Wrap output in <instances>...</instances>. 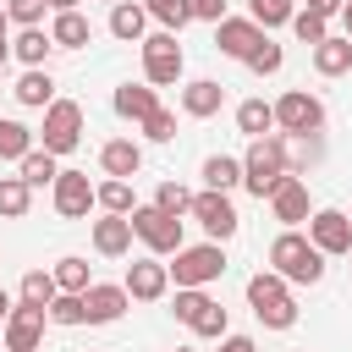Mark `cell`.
I'll return each mask as SVG.
<instances>
[{
    "instance_id": "1",
    "label": "cell",
    "mask_w": 352,
    "mask_h": 352,
    "mask_svg": "<svg viewBox=\"0 0 352 352\" xmlns=\"http://www.w3.org/2000/svg\"><path fill=\"white\" fill-rule=\"evenodd\" d=\"M286 176H292V165H286V132L248 138V154H242V187H248L253 198H270Z\"/></svg>"
},
{
    "instance_id": "2",
    "label": "cell",
    "mask_w": 352,
    "mask_h": 352,
    "mask_svg": "<svg viewBox=\"0 0 352 352\" xmlns=\"http://www.w3.org/2000/svg\"><path fill=\"white\" fill-rule=\"evenodd\" d=\"M270 270L286 275L292 286H319V280H324V253L308 242V231L286 226V231L270 242Z\"/></svg>"
},
{
    "instance_id": "3",
    "label": "cell",
    "mask_w": 352,
    "mask_h": 352,
    "mask_svg": "<svg viewBox=\"0 0 352 352\" xmlns=\"http://www.w3.org/2000/svg\"><path fill=\"white\" fill-rule=\"evenodd\" d=\"M248 308L264 330H292L297 324V302H292V280L275 275V270H258L248 275Z\"/></svg>"
},
{
    "instance_id": "4",
    "label": "cell",
    "mask_w": 352,
    "mask_h": 352,
    "mask_svg": "<svg viewBox=\"0 0 352 352\" xmlns=\"http://www.w3.org/2000/svg\"><path fill=\"white\" fill-rule=\"evenodd\" d=\"M132 231H138V242H143L148 253H160V258H170L176 248H187L182 214H165L160 204H138V209H132Z\"/></svg>"
},
{
    "instance_id": "5",
    "label": "cell",
    "mask_w": 352,
    "mask_h": 352,
    "mask_svg": "<svg viewBox=\"0 0 352 352\" xmlns=\"http://www.w3.org/2000/svg\"><path fill=\"white\" fill-rule=\"evenodd\" d=\"M170 258H176L170 264V280L176 286H209V280L226 275V248L220 242H192V248H176Z\"/></svg>"
},
{
    "instance_id": "6",
    "label": "cell",
    "mask_w": 352,
    "mask_h": 352,
    "mask_svg": "<svg viewBox=\"0 0 352 352\" xmlns=\"http://www.w3.org/2000/svg\"><path fill=\"white\" fill-rule=\"evenodd\" d=\"M138 50H143V82H154V88L182 82V44H176L170 28H154Z\"/></svg>"
},
{
    "instance_id": "7",
    "label": "cell",
    "mask_w": 352,
    "mask_h": 352,
    "mask_svg": "<svg viewBox=\"0 0 352 352\" xmlns=\"http://www.w3.org/2000/svg\"><path fill=\"white\" fill-rule=\"evenodd\" d=\"M77 143H82V104H77V99H55V104H44L38 148H50V154H72Z\"/></svg>"
},
{
    "instance_id": "8",
    "label": "cell",
    "mask_w": 352,
    "mask_h": 352,
    "mask_svg": "<svg viewBox=\"0 0 352 352\" xmlns=\"http://www.w3.org/2000/svg\"><path fill=\"white\" fill-rule=\"evenodd\" d=\"M275 132H286V138H297V132H324V104H319V94L286 88V94L275 99Z\"/></svg>"
},
{
    "instance_id": "9",
    "label": "cell",
    "mask_w": 352,
    "mask_h": 352,
    "mask_svg": "<svg viewBox=\"0 0 352 352\" xmlns=\"http://www.w3.org/2000/svg\"><path fill=\"white\" fill-rule=\"evenodd\" d=\"M50 198L60 220H88V209H99V182H88V170H60L50 182Z\"/></svg>"
},
{
    "instance_id": "10",
    "label": "cell",
    "mask_w": 352,
    "mask_h": 352,
    "mask_svg": "<svg viewBox=\"0 0 352 352\" xmlns=\"http://www.w3.org/2000/svg\"><path fill=\"white\" fill-rule=\"evenodd\" d=\"M204 231H209V242H226V236H236V204H231V192H214V187H204V192H192V209H187Z\"/></svg>"
},
{
    "instance_id": "11",
    "label": "cell",
    "mask_w": 352,
    "mask_h": 352,
    "mask_svg": "<svg viewBox=\"0 0 352 352\" xmlns=\"http://www.w3.org/2000/svg\"><path fill=\"white\" fill-rule=\"evenodd\" d=\"M308 242H314L324 258L352 253V214H346V209H314V214H308Z\"/></svg>"
},
{
    "instance_id": "12",
    "label": "cell",
    "mask_w": 352,
    "mask_h": 352,
    "mask_svg": "<svg viewBox=\"0 0 352 352\" xmlns=\"http://www.w3.org/2000/svg\"><path fill=\"white\" fill-rule=\"evenodd\" d=\"M44 324H50V308H33V302H16L11 314H6V352H38V341H44Z\"/></svg>"
},
{
    "instance_id": "13",
    "label": "cell",
    "mask_w": 352,
    "mask_h": 352,
    "mask_svg": "<svg viewBox=\"0 0 352 352\" xmlns=\"http://www.w3.org/2000/svg\"><path fill=\"white\" fill-rule=\"evenodd\" d=\"M264 38H270V33H264L253 16H220V22H214V50L231 55V60H248Z\"/></svg>"
},
{
    "instance_id": "14",
    "label": "cell",
    "mask_w": 352,
    "mask_h": 352,
    "mask_svg": "<svg viewBox=\"0 0 352 352\" xmlns=\"http://www.w3.org/2000/svg\"><path fill=\"white\" fill-rule=\"evenodd\" d=\"M121 286L132 292V302H160V297L170 292V264H160V253H148V258H132Z\"/></svg>"
},
{
    "instance_id": "15",
    "label": "cell",
    "mask_w": 352,
    "mask_h": 352,
    "mask_svg": "<svg viewBox=\"0 0 352 352\" xmlns=\"http://www.w3.org/2000/svg\"><path fill=\"white\" fill-rule=\"evenodd\" d=\"M270 214H275L280 226H308V214H314V204H308V182H302V176H286V182L270 192Z\"/></svg>"
},
{
    "instance_id": "16",
    "label": "cell",
    "mask_w": 352,
    "mask_h": 352,
    "mask_svg": "<svg viewBox=\"0 0 352 352\" xmlns=\"http://www.w3.org/2000/svg\"><path fill=\"white\" fill-rule=\"evenodd\" d=\"M82 308H88V324H116V319L132 308V292H126V286H104V280H94V286L82 292Z\"/></svg>"
},
{
    "instance_id": "17",
    "label": "cell",
    "mask_w": 352,
    "mask_h": 352,
    "mask_svg": "<svg viewBox=\"0 0 352 352\" xmlns=\"http://www.w3.org/2000/svg\"><path fill=\"white\" fill-rule=\"evenodd\" d=\"M132 214H99L94 220V253H104V258H126L132 253Z\"/></svg>"
},
{
    "instance_id": "18",
    "label": "cell",
    "mask_w": 352,
    "mask_h": 352,
    "mask_svg": "<svg viewBox=\"0 0 352 352\" xmlns=\"http://www.w3.org/2000/svg\"><path fill=\"white\" fill-rule=\"evenodd\" d=\"M99 170H104V176L132 182V176L143 170V143H132V138H110V143L99 148Z\"/></svg>"
},
{
    "instance_id": "19",
    "label": "cell",
    "mask_w": 352,
    "mask_h": 352,
    "mask_svg": "<svg viewBox=\"0 0 352 352\" xmlns=\"http://www.w3.org/2000/svg\"><path fill=\"white\" fill-rule=\"evenodd\" d=\"M110 104H116V116H121V121H143V116H154V110H160V88H154V82H121Z\"/></svg>"
},
{
    "instance_id": "20",
    "label": "cell",
    "mask_w": 352,
    "mask_h": 352,
    "mask_svg": "<svg viewBox=\"0 0 352 352\" xmlns=\"http://www.w3.org/2000/svg\"><path fill=\"white\" fill-rule=\"evenodd\" d=\"M220 104H226V82H214V77H192V82L182 88V110H187L192 121H209Z\"/></svg>"
},
{
    "instance_id": "21",
    "label": "cell",
    "mask_w": 352,
    "mask_h": 352,
    "mask_svg": "<svg viewBox=\"0 0 352 352\" xmlns=\"http://www.w3.org/2000/svg\"><path fill=\"white\" fill-rule=\"evenodd\" d=\"M110 33H116L121 44H143V38H148V11H143V0L110 6Z\"/></svg>"
},
{
    "instance_id": "22",
    "label": "cell",
    "mask_w": 352,
    "mask_h": 352,
    "mask_svg": "<svg viewBox=\"0 0 352 352\" xmlns=\"http://www.w3.org/2000/svg\"><path fill=\"white\" fill-rule=\"evenodd\" d=\"M16 104H28V110H44V104H55V77H50V66H28L22 77H16Z\"/></svg>"
},
{
    "instance_id": "23",
    "label": "cell",
    "mask_w": 352,
    "mask_h": 352,
    "mask_svg": "<svg viewBox=\"0 0 352 352\" xmlns=\"http://www.w3.org/2000/svg\"><path fill=\"white\" fill-rule=\"evenodd\" d=\"M314 72H319V77L352 72V38H346V33H330L324 44H314Z\"/></svg>"
},
{
    "instance_id": "24",
    "label": "cell",
    "mask_w": 352,
    "mask_h": 352,
    "mask_svg": "<svg viewBox=\"0 0 352 352\" xmlns=\"http://www.w3.org/2000/svg\"><path fill=\"white\" fill-rule=\"evenodd\" d=\"M50 38H55V50H82V44L94 38V22H88L82 11H55Z\"/></svg>"
},
{
    "instance_id": "25",
    "label": "cell",
    "mask_w": 352,
    "mask_h": 352,
    "mask_svg": "<svg viewBox=\"0 0 352 352\" xmlns=\"http://www.w3.org/2000/svg\"><path fill=\"white\" fill-rule=\"evenodd\" d=\"M50 50H55V38H50L44 28H22V33L11 38V55H16L22 66H44V60H50Z\"/></svg>"
},
{
    "instance_id": "26",
    "label": "cell",
    "mask_w": 352,
    "mask_h": 352,
    "mask_svg": "<svg viewBox=\"0 0 352 352\" xmlns=\"http://www.w3.org/2000/svg\"><path fill=\"white\" fill-rule=\"evenodd\" d=\"M236 132H248V138H270V132H275V104H264V99H242V104H236Z\"/></svg>"
},
{
    "instance_id": "27",
    "label": "cell",
    "mask_w": 352,
    "mask_h": 352,
    "mask_svg": "<svg viewBox=\"0 0 352 352\" xmlns=\"http://www.w3.org/2000/svg\"><path fill=\"white\" fill-rule=\"evenodd\" d=\"M16 176H22L28 187H44V182H55V176H60V154H50V148H33V154H22Z\"/></svg>"
},
{
    "instance_id": "28",
    "label": "cell",
    "mask_w": 352,
    "mask_h": 352,
    "mask_svg": "<svg viewBox=\"0 0 352 352\" xmlns=\"http://www.w3.org/2000/svg\"><path fill=\"white\" fill-rule=\"evenodd\" d=\"M204 187H214V192L242 187V160H231V154H209V160H204Z\"/></svg>"
},
{
    "instance_id": "29",
    "label": "cell",
    "mask_w": 352,
    "mask_h": 352,
    "mask_svg": "<svg viewBox=\"0 0 352 352\" xmlns=\"http://www.w3.org/2000/svg\"><path fill=\"white\" fill-rule=\"evenodd\" d=\"M324 154V143H319V132H297V138H286V165H292V176H308V165Z\"/></svg>"
},
{
    "instance_id": "30",
    "label": "cell",
    "mask_w": 352,
    "mask_h": 352,
    "mask_svg": "<svg viewBox=\"0 0 352 352\" xmlns=\"http://www.w3.org/2000/svg\"><path fill=\"white\" fill-rule=\"evenodd\" d=\"M55 292H60V286H55V275H50V270H28V275H22V286H16V302L50 308V302H55Z\"/></svg>"
},
{
    "instance_id": "31",
    "label": "cell",
    "mask_w": 352,
    "mask_h": 352,
    "mask_svg": "<svg viewBox=\"0 0 352 352\" xmlns=\"http://www.w3.org/2000/svg\"><path fill=\"white\" fill-rule=\"evenodd\" d=\"M38 143H33V132L22 126V121H0V160H11V165H22V154H33Z\"/></svg>"
},
{
    "instance_id": "32",
    "label": "cell",
    "mask_w": 352,
    "mask_h": 352,
    "mask_svg": "<svg viewBox=\"0 0 352 352\" xmlns=\"http://www.w3.org/2000/svg\"><path fill=\"white\" fill-rule=\"evenodd\" d=\"M99 209H104V214H132V209H138V198H132V182H121V176H104V182H99Z\"/></svg>"
},
{
    "instance_id": "33",
    "label": "cell",
    "mask_w": 352,
    "mask_h": 352,
    "mask_svg": "<svg viewBox=\"0 0 352 352\" xmlns=\"http://www.w3.org/2000/svg\"><path fill=\"white\" fill-rule=\"evenodd\" d=\"M55 286L60 292H88L94 286V275H88V258H77V253H66V258H55Z\"/></svg>"
},
{
    "instance_id": "34",
    "label": "cell",
    "mask_w": 352,
    "mask_h": 352,
    "mask_svg": "<svg viewBox=\"0 0 352 352\" xmlns=\"http://www.w3.org/2000/svg\"><path fill=\"white\" fill-rule=\"evenodd\" d=\"M28 204H33V187H28L22 176H0V214H6V220H22Z\"/></svg>"
},
{
    "instance_id": "35",
    "label": "cell",
    "mask_w": 352,
    "mask_h": 352,
    "mask_svg": "<svg viewBox=\"0 0 352 352\" xmlns=\"http://www.w3.org/2000/svg\"><path fill=\"white\" fill-rule=\"evenodd\" d=\"M143 11H148V22H160V28H170V33H182V28L192 22L187 0H143Z\"/></svg>"
},
{
    "instance_id": "36",
    "label": "cell",
    "mask_w": 352,
    "mask_h": 352,
    "mask_svg": "<svg viewBox=\"0 0 352 352\" xmlns=\"http://www.w3.org/2000/svg\"><path fill=\"white\" fill-rule=\"evenodd\" d=\"M50 324H88V308H82V292H55V302H50Z\"/></svg>"
},
{
    "instance_id": "37",
    "label": "cell",
    "mask_w": 352,
    "mask_h": 352,
    "mask_svg": "<svg viewBox=\"0 0 352 352\" xmlns=\"http://www.w3.org/2000/svg\"><path fill=\"white\" fill-rule=\"evenodd\" d=\"M209 302H214V297H209L204 286H176V308H170V314H176V319L192 330V324H198V314H204Z\"/></svg>"
},
{
    "instance_id": "38",
    "label": "cell",
    "mask_w": 352,
    "mask_h": 352,
    "mask_svg": "<svg viewBox=\"0 0 352 352\" xmlns=\"http://www.w3.org/2000/svg\"><path fill=\"white\" fill-rule=\"evenodd\" d=\"M248 16H253L264 33H270V28L292 22V16H297V6H292V0H248Z\"/></svg>"
},
{
    "instance_id": "39",
    "label": "cell",
    "mask_w": 352,
    "mask_h": 352,
    "mask_svg": "<svg viewBox=\"0 0 352 352\" xmlns=\"http://www.w3.org/2000/svg\"><path fill=\"white\" fill-rule=\"evenodd\" d=\"M292 33L314 50V44H324V38H330V16H319V11H297V16H292Z\"/></svg>"
},
{
    "instance_id": "40",
    "label": "cell",
    "mask_w": 352,
    "mask_h": 352,
    "mask_svg": "<svg viewBox=\"0 0 352 352\" xmlns=\"http://www.w3.org/2000/svg\"><path fill=\"white\" fill-rule=\"evenodd\" d=\"M280 60H286V50H280L275 38H264V44H258L242 66H248V72H258V77H275V72H280Z\"/></svg>"
},
{
    "instance_id": "41",
    "label": "cell",
    "mask_w": 352,
    "mask_h": 352,
    "mask_svg": "<svg viewBox=\"0 0 352 352\" xmlns=\"http://www.w3.org/2000/svg\"><path fill=\"white\" fill-rule=\"evenodd\" d=\"M138 126H143V138H148V143H170V138H176V110H165V104H160V110H154V116H143Z\"/></svg>"
},
{
    "instance_id": "42",
    "label": "cell",
    "mask_w": 352,
    "mask_h": 352,
    "mask_svg": "<svg viewBox=\"0 0 352 352\" xmlns=\"http://www.w3.org/2000/svg\"><path fill=\"white\" fill-rule=\"evenodd\" d=\"M154 204H160L165 214H187V209H192V192H187L182 182H160V187H154Z\"/></svg>"
},
{
    "instance_id": "43",
    "label": "cell",
    "mask_w": 352,
    "mask_h": 352,
    "mask_svg": "<svg viewBox=\"0 0 352 352\" xmlns=\"http://www.w3.org/2000/svg\"><path fill=\"white\" fill-rule=\"evenodd\" d=\"M192 336H204V341H220V336H231V319H226V308H220V302H209V308L198 314Z\"/></svg>"
},
{
    "instance_id": "44",
    "label": "cell",
    "mask_w": 352,
    "mask_h": 352,
    "mask_svg": "<svg viewBox=\"0 0 352 352\" xmlns=\"http://www.w3.org/2000/svg\"><path fill=\"white\" fill-rule=\"evenodd\" d=\"M6 11H11V22H16V28H38V22H44V11H50V0H6Z\"/></svg>"
},
{
    "instance_id": "45",
    "label": "cell",
    "mask_w": 352,
    "mask_h": 352,
    "mask_svg": "<svg viewBox=\"0 0 352 352\" xmlns=\"http://www.w3.org/2000/svg\"><path fill=\"white\" fill-rule=\"evenodd\" d=\"M187 11H192V22H220L226 0H187Z\"/></svg>"
},
{
    "instance_id": "46",
    "label": "cell",
    "mask_w": 352,
    "mask_h": 352,
    "mask_svg": "<svg viewBox=\"0 0 352 352\" xmlns=\"http://www.w3.org/2000/svg\"><path fill=\"white\" fill-rule=\"evenodd\" d=\"M214 352H258V346H253V336H220Z\"/></svg>"
},
{
    "instance_id": "47",
    "label": "cell",
    "mask_w": 352,
    "mask_h": 352,
    "mask_svg": "<svg viewBox=\"0 0 352 352\" xmlns=\"http://www.w3.org/2000/svg\"><path fill=\"white\" fill-rule=\"evenodd\" d=\"M341 6L346 0H308V11H319V16H341Z\"/></svg>"
},
{
    "instance_id": "48",
    "label": "cell",
    "mask_w": 352,
    "mask_h": 352,
    "mask_svg": "<svg viewBox=\"0 0 352 352\" xmlns=\"http://www.w3.org/2000/svg\"><path fill=\"white\" fill-rule=\"evenodd\" d=\"M0 44H11V11L0 6Z\"/></svg>"
},
{
    "instance_id": "49",
    "label": "cell",
    "mask_w": 352,
    "mask_h": 352,
    "mask_svg": "<svg viewBox=\"0 0 352 352\" xmlns=\"http://www.w3.org/2000/svg\"><path fill=\"white\" fill-rule=\"evenodd\" d=\"M341 28H346V38H352V0L341 6Z\"/></svg>"
},
{
    "instance_id": "50",
    "label": "cell",
    "mask_w": 352,
    "mask_h": 352,
    "mask_svg": "<svg viewBox=\"0 0 352 352\" xmlns=\"http://www.w3.org/2000/svg\"><path fill=\"white\" fill-rule=\"evenodd\" d=\"M82 0H50V11H77Z\"/></svg>"
},
{
    "instance_id": "51",
    "label": "cell",
    "mask_w": 352,
    "mask_h": 352,
    "mask_svg": "<svg viewBox=\"0 0 352 352\" xmlns=\"http://www.w3.org/2000/svg\"><path fill=\"white\" fill-rule=\"evenodd\" d=\"M11 308H16V302H11V292L0 286V314H11Z\"/></svg>"
},
{
    "instance_id": "52",
    "label": "cell",
    "mask_w": 352,
    "mask_h": 352,
    "mask_svg": "<svg viewBox=\"0 0 352 352\" xmlns=\"http://www.w3.org/2000/svg\"><path fill=\"white\" fill-rule=\"evenodd\" d=\"M6 60H11V44H0V72H6Z\"/></svg>"
},
{
    "instance_id": "53",
    "label": "cell",
    "mask_w": 352,
    "mask_h": 352,
    "mask_svg": "<svg viewBox=\"0 0 352 352\" xmlns=\"http://www.w3.org/2000/svg\"><path fill=\"white\" fill-rule=\"evenodd\" d=\"M0 336H6V314H0Z\"/></svg>"
},
{
    "instance_id": "54",
    "label": "cell",
    "mask_w": 352,
    "mask_h": 352,
    "mask_svg": "<svg viewBox=\"0 0 352 352\" xmlns=\"http://www.w3.org/2000/svg\"><path fill=\"white\" fill-rule=\"evenodd\" d=\"M176 352H192V346H176Z\"/></svg>"
},
{
    "instance_id": "55",
    "label": "cell",
    "mask_w": 352,
    "mask_h": 352,
    "mask_svg": "<svg viewBox=\"0 0 352 352\" xmlns=\"http://www.w3.org/2000/svg\"><path fill=\"white\" fill-rule=\"evenodd\" d=\"M110 6H121V0H110Z\"/></svg>"
},
{
    "instance_id": "56",
    "label": "cell",
    "mask_w": 352,
    "mask_h": 352,
    "mask_svg": "<svg viewBox=\"0 0 352 352\" xmlns=\"http://www.w3.org/2000/svg\"><path fill=\"white\" fill-rule=\"evenodd\" d=\"M0 352H6V341H0Z\"/></svg>"
}]
</instances>
